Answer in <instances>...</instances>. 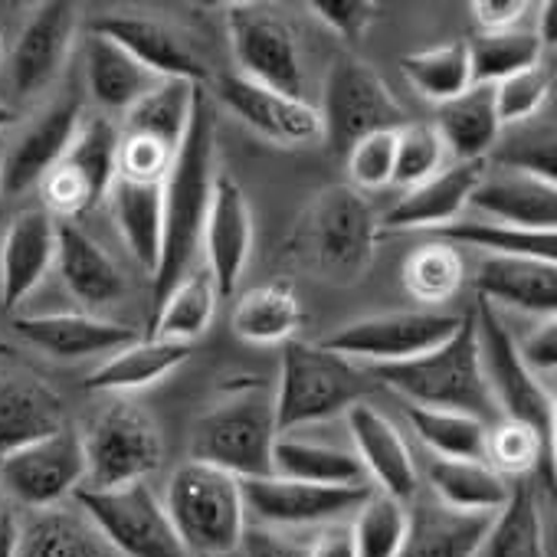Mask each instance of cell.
Returning <instances> with one entry per match:
<instances>
[{"label": "cell", "mask_w": 557, "mask_h": 557, "mask_svg": "<svg viewBox=\"0 0 557 557\" xmlns=\"http://www.w3.org/2000/svg\"><path fill=\"white\" fill-rule=\"evenodd\" d=\"M213 145H216L213 106H210L207 89L197 86L184 141L164 177L161 252L151 272V306H158L194 269V259L200 252L203 220H207V207H210L213 181H216Z\"/></svg>", "instance_id": "6da1fadb"}, {"label": "cell", "mask_w": 557, "mask_h": 557, "mask_svg": "<svg viewBox=\"0 0 557 557\" xmlns=\"http://www.w3.org/2000/svg\"><path fill=\"white\" fill-rule=\"evenodd\" d=\"M377 252V216L364 194L332 184L312 197L289 236V256L329 286H355Z\"/></svg>", "instance_id": "7a4b0ae2"}, {"label": "cell", "mask_w": 557, "mask_h": 557, "mask_svg": "<svg viewBox=\"0 0 557 557\" xmlns=\"http://www.w3.org/2000/svg\"><path fill=\"white\" fill-rule=\"evenodd\" d=\"M278 440L272 391L259 377L230 381L190 430V459L223 469L233 479L272 475V446Z\"/></svg>", "instance_id": "3957f363"}, {"label": "cell", "mask_w": 557, "mask_h": 557, "mask_svg": "<svg viewBox=\"0 0 557 557\" xmlns=\"http://www.w3.org/2000/svg\"><path fill=\"white\" fill-rule=\"evenodd\" d=\"M364 374L377 377L381 384H387L391 391H397L417 407L456 410L482 423H495L498 417L492 394L485 387V377H482L472 315H462L456 335L443 342L440 348L413 361H400V364H371L364 368Z\"/></svg>", "instance_id": "277c9868"}, {"label": "cell", "mask_w": 557, "mask_h": 557, "mask_svg": "<svg viewBox=\"0 0 557 557\" xmlns=\"http://www.w3.org/2000/svg\"><path fill=\"white\" fill-rule=\"evenodd\" d=\"M371 394V377L361 364L329 351L325 345L286 342L283 368H278V387L272 394L275 430L296 433L302 426L332 420L348 413Z\"/></svg>", "instance_id": "5b68a950"}, {"label": "cell", "mask_w": 557, "mask_h": 557, "mask_svg": "<svg viewBox=\"0 0 557 557\" xmlns=\"http://www.w3.org/2000/svg\"><path fill=\"white\" fill-rule=\"evenodd\" d=\"M164 511L187 554L226 557L246 531V505L239 479L203 462H184L164 495Z\"/></svg>", "instance_id": "8992f818"}, {"label": "cell", "mask_w": 557, "mask_h": 557, "mask_svg": "<svg viewBox=\"0 0 557 557\" xmlns=\"http://www.w3.org/2000/svg\"><path fill=\"white\" fill-rule=\"evenodd\" d=\"M86 456L83 488L106 492L145 482L164 459L158 423L125 397H109L79 433Z\"/></svg>", "instance_id": "52a82bcc"}, {"label": "cell", "mask_w": 557, "mask_h": 557, "mask_svg": "<svg viewBox=\"0 0 557 557\" xmlns=\"http://www.w3.org/2000/svg\"><path fill=\"white\" fill-rule=\"evenodd\" d=\"M475 342H479V361H482V377L492 394L495 410L505 420L531 426L547 446L557 449V413H554V394L544 387L518 358L515 335L502 322V315L479 299L475 312Z\"/></svg>", "instance_id": "ba28073f"}, {"label": "cell", "mask_w": 557, "mask_h": 557, "mask_svg": "<svg viewBox=\"0 0 557 557\" xmlns=\"http://www.w3.org/2000/svg\"><path fill=\"white\" fill-rule=\"evenodd\" d=\"M322 141L338 154H348L355 141L374 132H397L407 125L404 106L394 99L387 83L358 57H342L329 66L322 89Z\"/></svg>", "instance_id": "9c48e42d"}, {"label": "cell", "mask_w": 557, "mask_h": 557, "mask_svg": "<svg viewBox=\"0 0 557 557\" xmlns=\"http://www.w3.org/2000/svg\"><path fill=\"white\" fill-rule=\"evenodd\" d=\"M73 498L79 502V511L96 528V534L122 557H187L164 511V502L151 492L148 482L106 492L79 488Z\"/></svg>", "instance_id": "30bf717a"}, {"label": "cell", "mask_w": 557, "mask_h": 557, "mask_svg": "<svg viewBox=\"0 0 557 557\" xmlns=\"http://www.w3.org/2000/svg\"><path fill=\"white\" fill-rule=\"evenodd\" d=\"M462 315L440 309H413V312H384L348 322L322 345L361 368L371 364H400L413 361L443 342H449L459 329Z\"/></svg>", "instance_id": "8fae6325"}, {"label": "cell", "mask_w": 557, "mask_h": 557, "mask_svg": "<svg viewBox=\"0 0 557 557\" xmlns=\"http://www.w3.org/2000/svg\"><path fill=\"white\" fill-rule=\"evenodd\" d=\"M119 168V128L112 119H89L79 125L66 154L40 181L47 213L76 220L109 197Z\"/></svg>", "instance_id": "7c38bea8"}, {"label": "cell", "mask_w": 557, "mask_h": 557, "mask_svg": "<svg viewBox=\"0 0 557 557\" xmlns=\"http://www.w3.org/2000/svg\"><path fill=\"white\" fill-rule=\"evenodd\" d=\"M226 37L233 60L239 66L236 76L259 83L265 89L302 96L306 73L296 34L286 21H278L262 4H230L226 8Z\"/></svg>", "instance_id": "4fadbf2b"}, {"label": "cell", "mask_w": 557, "mask_h": 557, "mask_svg": "<svg viewBox=\"0 0 557 557\" xmlns=\"http://www.w3.org/2000/svg\"><path fill=\"white\" fill-rule=\"evenodd\" d=\"M86 482V456L79 433L66 423L63 430L34 440L8 456H0V485L21 505L47 511L63 498L76 495Z\"/></svg>", "instance_id": "5bb4252c"}, {"label": "cell", "mask_w": 557, "mask_h": 557, "mask_svg": "<svg viewBox=\"0 0 557 557\" xmlns=\"http://www.w3.org/2000/svg\"><path fill=\"white\" fill-rule=\"evenodd\" d=\"M239 488L246 511H252L259 524L278 531L335 521L348 511H358L364 498L374 492L371 485H312L278 475L246 479L239 482Z\"/></svg>", "instance_id": "9a60e30c"}, {"label": "cell", "mask_w": 557, "mask_h": 557, "mask_svg": "<svg viewBox=\"0 0 557 557\" xmlns=\"http://www.w3.org/2000/svg\"><path fill=\"white\" fill-rule=\"evenodd\" d=\"M220 102L259 138L278 148H306L322 141V119L319 109L306 96H286L249 83L243 76L220 79Z\"/></svg>", "instance_id": "2e32d148"}, {"label": "cell", "mask_w": 557, "mask_h": 557, "mask_svg": "<svg viewBox=\"0 0 557 557\" xmlns=\"http://www.w3.org/2000/svg\"><path fill=\"white\" fill-rule=\"evenodd\" d=\"M200 249L207 256V275L216 296H233L252 252V210L243 187L230 174H216L213 181Z\"/></svg>", "instance_id": "e0dca14e"}, {"label": "cell", "mask_w": 557, "mask_h": 557, "mask_svg": "<svg viewBox=\"0 0 557 557\" xmlns=\"http://www.w3.org/2000/svg\"><path fill=\"white\" fill-rule=\"evenodd\" d=\"M79 125H83V102L76 96H66L53 102L47 112H40L11 145L8 158L0 161V197H14L40 184L53 171V164L66 154Z\"/></svg>", "instance_id": "ac0fdd59"}, {"label": "cell", "mask_w": 557, "mask_h": 557, "mask_svg": "<svg viewBox=\"0 0 557 557\" xmlns=\"http://www.w3.org/2000/svg\"><path fill=\"white\" fill-rule=\"evenodd\" d=\"M76 17V8L66 0H47L30 14L11 53V83L21 96H37L53 86L73 50Z\"/></svg>", "instance_id": "d6986e66"}, {"label": "cell", "mask_w": 557, "mask_h": 557, "mask_svg": "<svg viewBox=\"0 0 557 557\" xmlns=\"http://www.w3.org/2000/svg\"><path fill=\"white\" fill-rule=\"evenodd\" d=\"M345 417H348V430L355 440L351 453L358 456L361 469L377 482V492H384L404 505L410 498H417V488H420L417 459H413L404 433L394 426V420H387L368 400L355 404Z\"/></svg>", "instance_id": "ffe728a7"}, {"label": "cell", "mask_w": 557, "mask_h": 557, "mask_svg": "<svg viewBox=\"0 0 557 557\" xmlns=\"http://www.w3.org/2000/svg\"><path fill=\"white\" fill-rule=\"evenodd\" d=\"M96 34L115 40L158 79H181L194 86L207 83V63L197 57L194 44L164 21L138 17V14H112L96 24Z\"/></svg>", "instance_id": "44dd1931"}, {"label": "cell", "mask_w": 557, "mask_h": 557, "mask_svg": "<svg viewBox=\"0 0 557 557\" xmlns=\"http://www.w3.org/2000/svg\"><path fill=\"white\" fill-rule=\"evenodd\" d=\"M57 265V220L44 207L24 210L0 239V306L17 309Z\"/></svg>", "instance_id": "7402d4cb"}, {"label": "cell", "mask_w": 557, "mask_h": 557, "mask_svg": "<svg viewBox=\"0 0 557 557\" xmlns=\"http://www.w3.org/2000/svg\"><path fill=\"white\" fill-rule=\"evenodd\" d=\"M475 293L492 309L508 306L537 319H554L557 265L534 256H482L475 265Z\"/></svg>", "instance_id": "603a6c76"}, {"label": "cell", "mask_w": 557, "mask_h": 557, "mask_svg": "<svg viewBox=\"0 0 557 557\" xmlns=\"http://www.w3.org/2000/svg\"><path fill=\"white\" fill-rule=\"evenodd\" d=\"M488 161H456L433 174L430 181L410 187L387 213H384V230H443L456 223L479 181L485 177Z\"/></svg>", "instance_id": "cb8c5ba5"}, {"label": "cell", "mask_w": 557, "mask_h": 557, "mask_svg": "<svg viewBox=\"0 0 557 557\" xmlns=\"http://www.w3.org/2000/svg\"><path fill=\"white\" fill-rule=\"evenodd\" d=\"M17 335L47 351L57 361H79L92 355H115L138 335L122 322H109L89 312H53V315H21L14 322Z\"/></svg>", "instance_id": "d4e9b609"}, {"label": "cell", "mask_w": 557, "mask_h": 557, "mask_svg": "<svg viewBox=\"0 0 557 557\" xmlns=\"http://www.w3.org/2000/svg\"><path fill=\"white\" fill-rule=\"evenodd\" d=\"M57 269L66 293L92 315L125 296V275L119 262L76 223H57Z\"/></svg>", "instance_id": "484cf974"}, {"label": "cell", "mask_w": 557, "mask_h": 557, "mask_svg": "<svg viewBox=\"0 0 557 557\" xmlns=\"http://www.w3.org/2000/svg\"><path fill=\"white\" fill-rule=\"evenodd\" d=\"M488 524L492 515H466L436 498H417L397 557H479Z\"/></svg>", "instance_id": "4316f807"}, {"label": "cell", "mask_w": 557, "mask_h": 557, "mask_svg": "<svg viewBox=\"0 0 557 557\" xmlns=\"http://www.w3.org/2000/svg\"><path fill=\"white\" fill-rule=\"evenodd\" d=\"M66 426L63 397L34 374L0 377V456Z\"/></svg>", "instance_id": "83f0119b"}, {"label": "cell", "mask_w": 557, "mask_h": 557, "mask_svg": "<svg viewBox=\"0 0 557 557\" xmlns=\"http://www.w3.org/2000/svg\"><path fill=\"white\" fill-rule=\"evenodd\" d=\"M469 207L485 220L508 223L518 230H554L557 223V187L554 181H541L531 174L502 171L495 177H482L469 197Z\"/></svg>", "instance_id": "f1b7e54d"}, {"label": "cell", "mask_w": 557, "mask_h": 557, "mask_svg": "<svg viewBox=\"0 0 557 557\" xmlns=\"http://www.w3.org/2000/svg\"><path fill=\"white\" fill-rule=\"evenodd\" d=\"M190 351H194V345L164 342V338H145V342L135 338L122 351L109 355V361H102L86 377L83 387L89 394L125 397L128 391H141V387L161 384L168 374H174L190 358Z\"/></svg>", "instance_id": "f546056e"}, {"label": "cell", "mask_w": 557, "mask_h": 557, "mask_svg": "<svg viewBox=\"0 0 557 557\" xmlns=\"http://www.w3.org/2000/svg\"><path fill=\"white\" fill-rule=\"evenodd\" d=\"M109 213L125 239L128 252L154 272L161 252V216H164V184L119 177L109 187Z\"/></svg>", "instance_id": "4dcf8cb0"}, {"label": "cell", "mask_w": 557, "mask_h": 557, "mask_svg": "<svg viewBox=\"0 0 557 557\" xmlns=\"http://www.w3.org/2000/svg\"><path fill=\"white\" fill-rule=\"evenodd\" d=\"M86 83L92 99L106 112H128L138 106L161 79L148 73L132 53H125L115 40L92 30L86 44Z\"/></svg>", "instance_id": "1f68e13d"}, {"label": "cell", "mask_w": 557, "mask_h": 557, "mask_svg": "<svg viewBox=\"0 0 557 557\" xmlns=\"http://www.w3.org/2000/svg\"><path fill=\"white\" fill-rule=\"evenodd\" d=\"M433 128L456 161H485L502 135L492 86H469L462 96L443 102Z\"/></svg>", "instance_id": "d6a6232c"}, {"label": "cell", "mask_w": 557, "mask_h": 557, "mask_svg": "<svg viewBox=\"0 0 557 557\" xmlns=\"http://www.w3.org/2000/svg\"><path fill=\"white\" fill-rule=\"evenodd\" d=\"M426 475L433 498L466 515H495L511 492V482L485 459H433Z\"/></svg>", "instance_id": "836d02e7"}, {"label": "cell", "mask_w": 557, "mask_h": 557, "mask_svg": "<svg viewBox=\"0 0 557 557\" xmlns=\"http://www.w3.org/2000/svg\"><path fill=\"white\" fill-rule=\"evenodd\" d=\"M272 475L312 485H364V469L351 449L278 433L272 446Z\"/></svg>", "instance_id": "e575fe53"}, {"label": "cell", "mask_w": 557, "mask_h": 557, "mask_svg": "<svg viewBox=\"0 0 557 557\" xmlns=\"http://www.w3.org/2000/svg\"><path fill=\"white\" fill-rule=\"evenodd\" d=\"M233 335L249 345H286L302 325V306L289 283H265L239 296L233 309Z\"/></svg>", "instance_id": "d590c367"}, {"label": "cell", "mask_w": 557, "mask_h": 557, "mask_svg": "<svg viewBox=\"0 0 557 557\" xmlns=\"http://www.w3.org/2000/svg\"><path fill=\"white\" fill-rule=\"evenodd\" d=\"M479 557H547L544 518L528 482H511L508 502L492 515Z\"/></svg>", "instance_id": "8d00e7d4"}, {"label": "cell", "mask_w": 557, "mask_h": 557, "mask_svg": "<svg viewBox=\"0 0 557 557\" xmlns=\"http://www.w3.org/2000/svg\"><path fill=\"white\" fill-rule=\"evenodd\" d=\"M216 289L210 283L207 269H190L181 283L154 306L151 338L194 345L213 322L216 312Z\"/></svg>", "instance_id": "74e56055"}, {"label": "cell", "mask_w": 557, "mask_h": 557, "mask_svg": "<svg viewBox=\"0 0 557 557\" xmlns=\"http://www.w3.org/2000/svg\"><path fill=\"white\" fill-rule=\"evenodd\" d=\"M194 83H181V79H161L138 106H132L125 112L122 132L132 135H145L154 138L168 148H181L187 122H190V109H194Z\"/></svg>", "instance_id": "f35d334b"}, {"label": "cell", "mask_w": 557, "mask_h": 557, "mask_svg": "<svg viewBox=\"0 0 557 557\" xmlns=\"http://www.w3.org/2000/svg\"><path fill=\"white\" fill-rule=\"evenodd\" d=\"M436 239L459 246H475L485 256H534V259H550L554 262V249H557V230H518L508 223H495V220H469L459 216L456 223L436 230Z\"/></svg>", "instance_id": "ab89813d"}, {"label": "cell", "mask_w": 557, "mask_h": 557, "mask_svg": "<svg viewBox=\"0 0 557 557\" xmlns=\"http://www.w3.org/2000/svg\"><path fill=\"white\" fill-rule=\"evenodd\" d=\"M17 557H102V541L86 515L47 508L21 531Z\"/></svg>", "instance_id": "60d3db41"}, {"label": "cell", "mask_w": 557, "mask_h": 557, "mask_svg": "<svg viewBox=\"0 0 557 557\" xmlns=\"http://www.w3.org/2000/svg\"><path fill=\"white\" fill-rule=\"evenodd\" d=\"M482 459L505 479H521L531 469L544 472V485L554 488V459L557 449L547 446L531 426L515 423V420H495L485 430V446H482Z\"/></svg>", "instance_id": "b9f144b4"}, {"label": "cell", "mask_w": 557, "mask_h": 557, "mask_svg": "<svg viewBox=\"0 0 557 557\" xmlns=\"http://www.w3.org/2000/svg\"><path fill=\"white\" fill-rule=\"evenodd\" d=\"M466 283V262L459 249L446 239H433L417 246L404 259V289L420 306L433 309L449 302Z\"/></svg>", "instance_id": "7bdbcfd3"}, {"label": "cell", "mask_w": 557, "mask_h": 557, "mask_svg": "<svg viewBox=\"0 0 557 557\" xmlns=\"http://www.w3.org/2000/svg\"><path fill=\"white\" fill-rule=\"evenodd\" d=\"M472 86H495L515 73H524L544 63V47L531 30H502V34H475L466 44Z\"/></svg>", "instance_id": "ee69618b"}, {"label": "cell", "mask_w": 557, "mask_h": 557, "mask_svg": "<svg viewBox=\"0 0 557 557\" xmlns=\"http://www.w3.org/2000/svg\"><path fill=\"white\" fill-rule=\"evenodd\" d=\"M400 73L423 99H430L436 106L462 96L472 86L469 53H466L462 40H449V44H440V47L404 57Z\"/></svg>", "instance_id": "f6af8a7d"}, {"label": "cell", "mask_w": 557, "mask_h": 557, "mask_svg": "<svg viewBox=\"0 0 557 557\" xmlns=\"http://www.w3.org/2000/svg\"><path fill=\"white\" fill-rule=\"evenodd\" d=\"M407 420L420 436V443L433 453V459H482L488 423L469 413L433 410L417 404H407Z\"/></svg>", "instance_id": "bcb514c9"}, {"label": "cell", "mask_w": 557, "mask_h": 557, "mask_svg": "<svg viewBox=\"0 0 557 557\" xmlns=\"http://www.w3.org/2000/svg\"><path fill=\"white\" fill-rule=\"evenodd\" d=\"M492 164L511 174H531L541 181H554V122L531 119L524 125H511L508 135L495 141Z\"/></svg>", "instance_id": "7dc6e473"}, {"label": "cell", "mask_w": 557, "mask_h": 557, "mask_svg": "<svg viewBox=\"0 0 557 557\" xmlns=\"http://www.w3.org/2000/svg\"><path fill=\"white\" fill-rule=\"evenodd\" d=\"M351 534L358 557H397L407 534V505L384 492H371L358 508Z\"/></svg>", "instance_id": "c3c4849f"}, {"label": "cell", "mask_w": 557, "mask_h": 557, "mask_svg": "<svg viewBox=\"0 0 557 557\" xmlns=\"http://www.w3.org/2000/svg\"><path fill=\"white\" fill-rule=\"evenodd\" d=\"M446 168V145L430 122H407L397 128L394 184L410 190Z\"/></svg>", "instance_id": "681fc988"}, {"label": "cell", "mask_w": 557, "mask_h": 557, "mask_svg": "<svg viewBox=\"0 0 557 557\" xmlns=\"http://www.w3.org/2000/svg\"><path fill=\"white\" fill-rule=\"evenodd\" d=\"M492 92H495V115H498V125H502V128L524 125V122L537 119L541 109L550 102L554 73H550V66L537 63V66L524 70V73H515V76L495 83Z\"/></svg>", "instance_id": "f907efd6"}, {"label": "cell", "mask_w": 557, "mask_h": 557, "mask_svg": "<svg viewBox=\"0 0 557 557\" xmlns=\"http://www.w3.org/2000/svg\"><path fill=\"white\" fill-rule=\"evenodd\" d=\"M394 148H397V132H374L361 141L351 145L345 154L348 177L358 194L368 190H384L394 184Z\"/></svg>", "instance_id": "816d5d0a"}, {"label": "cell", "mask_w": 557, "mask_h": 557, "mask_svg": "<svg viewBox=\"0 0 557 557\" xmlns=\"http://www.w3.org/2000/svg\"><path fill=\"white\" fill-rule=\"evenodd\" d=\"M312 14L335 30L348 44H361L371 24L381 17V4L374 0H312Z\"/></svg>", "instance_id": "f5cc1de1"}, {"label": "cell", "mask_w": 557, "mask_h": 557, "mask_svg": "<svg viewBox=\"0 0 557 557\" xmlns=\"http://www.w3.org/2000/svg\"><path fill=\"white\" fill-rule=\"evenodd\" d=\"M518 358L524 361V368L544 384V377H554L557 368V325L554 319H541V325H534L528 335L515 338Z\"/></svg>", "instance_id": "db71d44e"}, {"label": "cell", "mask_w": 557, "mask_h": 557, "mask_svg": "<svg viewBox=\"0 0 557 557\" xmlns=\"http://www.w3.org/2000/svg\"><path fill=\"white\" fill-rule=\"evenodd\" d=\"M239 547H243V557H309V544L265 524H252V528L246 524Z\"/></svg>", "instance_id": "11a10c76"}, {"label": "cell", "mask_w": 557, "mask_h": 557, "mask_svg": "<svg viewBox=\"0 0 557 557\" xmlns=\"http://www.w3.org/2000/svg\"><path fill=\"white\" fill-rule=\"evenodd\" d=\"M472 14L479 21V34H502V30H518V24L528 14L524 0H475Z\"/></svg>", "instance_id": "9f6ffc18"}, {"label": "cell", "mask_w": 557, "mask_h": 557, "mask_svg": "<svg viewBox=\"0 0 557 557\" xmlns=\"http://www.w3.org/2000/svg\"><path fill=\"white\" fill-rule=\"evenodd\" d=\"M309 557H358L351 524H332V528H325L309 544Z\"/></svg>", "instance_id": "6f0895ef"}, {"label": "cell", "mask_w": 557, "mask_h": 557, "mask_svg": "<svg viewBox=\"0 0 557 557\" xmlns=\"http://www.w3.org/2000/svg\"><path fill=\"white\" fill-rule=\"evenodd\" d=\"M21 528L11 511H0V557H17Z\"/></svg>", "instance_id": "680465c9"}, {"label": "cell", "mask_w": 557, "mask_h": 557, "mask_svg": "<svg viewBox=\"0 0 557 557\" xmlns=\"http://www.w3.org/2000/svg\"><path fill=\"white\" fill-rule=\"evenodd\" d=\"M557 8L554 4H544L541 8V27H537V40H541V47H554V24H557V14H554Z\"/></svg>", "instance_id": "91938a15"}, {"label": "cell", "mask_w": 557, "mask_h": 557, "mask_svg": "<svg viewBox=\"0 0 557 557\" xmlns=\"http://www.w3.org/2000/svg\"><path fill=\"white\" fill-rule=\"evenodd\" d=\"M14 122H17V112L8 102H0V128H11Z\"/></svg>", "instance_id": "94428289"}, {"label": "cell", "mask_w": 557, "mask_h": 557, "mask_svg": "<svg viewBox=\"0 0 557 557\" xmlns=\"http://www.w3.org/2000/svg\"><path fill=\"white\" fill-rule=\"evenodd\" d=\"M14 355H17V348H14L11 342L0 338V358H14Z\"/></svg>", "instance_id": "6125c7cd"}, {"label": "cell", "mask_w": 557, "mask_h": 557, "mask_svg": "<svg viewBox=\"0 0 557 557\" xmlns=\"http://www.w3.org/2000/svg\"><path fill=\"white\" fill-rule=\"evenodd\" d=\"M0 53H4V34H0Z\"/></svg>", "instance_id": "be15d7a7"}]
</instances>
